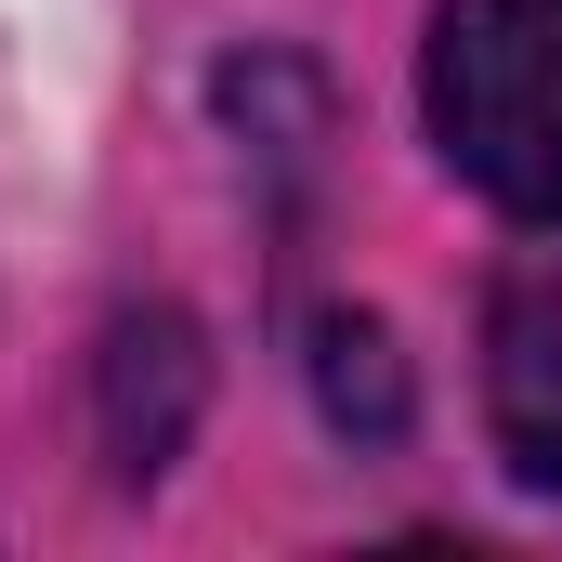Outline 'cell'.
<instances>
[{"label":"cell","mask_w":562,"mask_h":562,"mask_svg":"<svg viewBox=\"0 0 562 562\" xmlns=\"http://www.w3.org/2000/svg\"><path fill=\"white\" fill-rule=\"evenodd\" d=\"M419 119L471 196L562 236V0H431Z\"/></svg>","instance_id":"obj_1"},{"label":"cell","mask_w":562,"mask_h":562,"mask_svg":"<svg viewBox=\"0 0 562 562\" xmlns=\"http://www.w3.org/2000/svg\"><path fill=\"white\" fill-rule=\"evenodd\" d=\"M196 419V327L183 314H144L105 340V471L119 484H157L170 471V445Z\"/></svg>","instance_id":"obj_3"},{"label":"cell","mask_w":562,"mask_h":562,"mask_svg":"<svg viewBox=\"0 0 562 562\" xmlns=\"http://www.w3.org/2000/svg\"><path fill=\"white\" fill-rule=\"evenodd\" d=\"M314 393H327V419H340V431L393 445V431H406V367H393V327H380V314H314Z\"/></svg>","instance_id":"obj_4"},{"label":"cell","mask_w":562,"mask_h":562,"mask_svg":"<svg viewBox=\"0 0 562 562\" xmlns=\"http://www.w3.org/2000/svg\"><path fill=\"white\" fill-rule=\"evenodd\" d=\"M484 419H497L510 484L562 497V249L510 262L484 301Z\"/></svg>","instance_id":"obj_2"}]
</instances>
